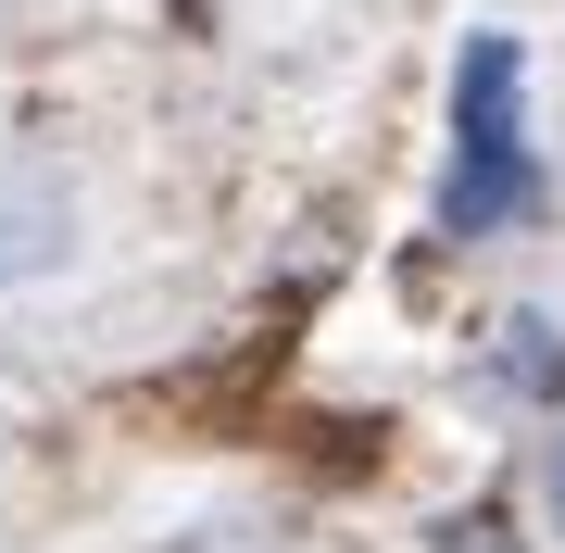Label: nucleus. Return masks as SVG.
Segmentation results:
<instances>
[{
    "label": "nucleus",
    "mask_w": 565,
    "mask_h": 553,
    "mask_svg": "<svg viewBox=\"0 0 565 553\" xmlns=\"http://www.w3.org/2000/svg\"><path fill=\"white\" fill-rule=\"evenodd\" d=\"M553 503H565V466H553Z\"/></svg>",
    "instance_id": "7ed1b4c3"
},
{
    "label": "nucleus",
    "mask_w": 565,
    "mask_h": 553,
    "mask_svg": "<svg viewBox=\"0 0 565 553\" xmlns=\"http://www.w3.org/2000/svg\"><path fill=\"white\" fill-rule=\"evenodd\" d=\"M63 240H76V226H63V189L0 177V289H13V277H51V265H63Z\"/></svg>",
    "instance_id": "f03ea898"
},
{
    "label": "nucleus",
    "mask_w": 565,
    "mask_h": 553,
    "mask_svg": "<svg viewBox=\"0 0 565 553\" xmlns=\"http://www.w3.org/2000/svg\"><path fill=\"white\" fill-rule=\"evenodd\" d=\"M515 88H527L515 39H465V63H452V189H440V226H452V240H478V226L527 214V189H541Z\"/></svg>",
    "instance_id": "f257e3e1"
}]
</instances>
